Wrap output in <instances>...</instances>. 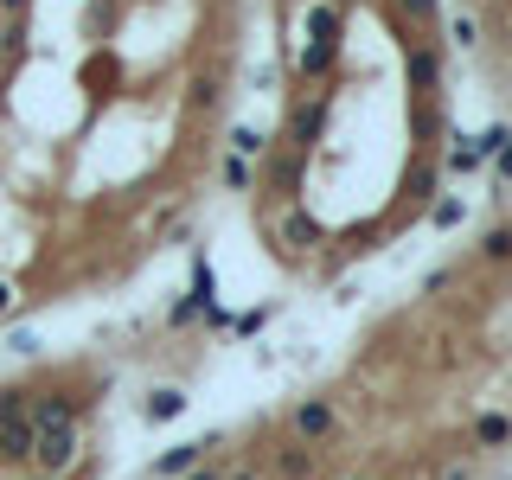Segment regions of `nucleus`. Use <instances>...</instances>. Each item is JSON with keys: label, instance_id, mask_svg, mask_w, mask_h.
<instances>
[{"label": "nucleus", "instance_id": "20", "mask_svg": "<svg viewBox=\"0 0 512 480\" xmlns=\"http://www.w3.org/2000/svg\"><path fill=\"white\" fill-rule=\"evenodd\" d=\"M506 141H512V128H506V122H493L487 135H474V154H480V160H493V154L506 148Z\"/></svg>", "mask_w": 512, "mask_h": 480}, {"label": "nucleus", "instance_id": "15", "mask_svg": "<svg viewBox=\"0 0 512 480\" xmlns=\"http://www.w3.org/2000/svg\"><path fill=\"white\" fill-rule=\"evenodd\" d=\"M250 154L263 160L269 154V135H263V128H250V122H237L231 128V160H250Z\"/></svg>", "mask_w": 512, "mask_h": 480}, {"label": "nucleus", "instance_id": "31", "mask_svg": "<svg viewBox=\"0 0 512 480\" xmlns=\"http://www.w3.org/2000/svg\"><path fill=\"white\" fill-rule=\"evenodd\" d=\"M13 308V282H0V314H7Z\"/></svg>", "mask_w": 512, "mask_h": 480}, {"label": "nucleus", "instance_id": "19", "mask_svg": "<svg viewBox=\"0 0 512 480\" xmlns=\"http://www.w3.org/2000/svg\"><path fill=\"white\" fill-rule=\"evenodd\" d=\"M32 404V391H26V384H0V423H13V416H20Z\"/></svg>", "mask_w": 512, "mask_h": 480}, {"label": "nucleus", "instance_id": "32", "mask_svg": "<svg viewBox=\"0 0 512 480\" xmlns=\"http://www.w3.org/2000/svg\"><path fill=\"white\" fill-rule=\"evenodd\" d=\"M0 13H26V0H0Z\"/></svg>", "mask_w": 512, "mask_h": 480}, {"label": "nucleus", "instance_id": "27", "mask_svg": "<svg viewBox=\"0 0 512 480\" xmlns=\"http://www.w3.org/2000/svg\"><path fill=\"white\" fill-rule=\"evenodd\" d=\"M448 282H455V276H448V269H429V276H423V295H442Z\"/></svg>", "mask_w": 512, "mask_h": 480}, {"label": "nucleus", "instance_id": "21", "mask_svg": "<svg viewBox=\"0 0 512 480\" xmlns=\"http://www.w3.org/2000/svg\"><path fill=\"white\" fill-rule=\"evenodd\" d=\"M461 212H468L461 199H436V205H429V224H436V231H448V224H461Z\"/></svg>", "mask_w": 512, "mask_h": 480}, {"label": "nucleus", "instance_id": "33", "mask_svg": "<svg viewBox=\"0 0 512 480\" xmlns=\"http://www.w3.org/2000/svg\"><path fill=\"white\" fill-rule=\"evenodd\" d=\"M26 480H52V474H26Z\"/></svg>", "mask_w": 512, "mask_h": 480}, {"label": "nucleus", "instance_id": "16", "mask_svg": "<svg viewBox=\"0 0 512 480\" xmlns=\"http://www.w3.org/2000/svg\"><path fill=\"white\" fill-rule=\"evenodd\" d=\"M480 263H512V224H493L480 237Z\"/></svg>", "mask_w": 512, "mask_h": 480}, {"label": "nucleus", "instance_id": "23", "mask_svg": "<svg viewBox=\"0 0 512 480\" xmlns=\"http://www.w3.org/2000/svg\"><path fill=\"white\" fill-rule=\"evenodd\" d=\"M448 39H455V45H461V52H474V45H480V26L468 20V13H461V20H455V26H448Z\"/></svg>", "mask_w": 512, "mask_h": 480}, {"label": "nucleus", "instance_id": "25", "mask_svg": "<svg viewBox=\"0 0 512 480\" xmlns=\"http://www.w3.org/2000/svg\"><path fill=\"white\" fill-rule=\"evenodd\" d=\"M448 167H455V173H474V167H480V154H474V141H461V148H455V154H448Z\"/></svg>", "mask_w": 512, "mask_h": 480}, {"label": "nucleus", "instance_id": "11", "mask_svg": "<svg viewBox=\"0 0 512 480\" xmlns=\"http://www.w3.org/2000/svg\"><path fill=\"white\" fill-rule=\"evenodd\" d=\"M320 128H327V103H308V109L295 116V128H288V135H295L288 148H295V154H308L314 141H320Z\"/></svg>", "mask_w": 512, "mask_h": 480}, {"label": "nucleus", "instance_id": "5", "mask_svg": "<svg viewBox=\"0 0 512 480\" xmlns=\"http://www.w3.org/2000/svg\"><path fill=\"white\" fill-rule=\"evenodd\" d=\"M32 429H71L77 423V397L71 391H32Z\"/></svg>", "mask_w": 512, "mask_h": 480}, {"label": "nucleus", "instance_id": "28", "mask_svg": "<svg viewBox=\"0 0 512 480\" xmlns=\"http://www.w3.org/2000/svg\"><path fill=\"white\" fill-rule=\"evenodd\" d=\"M180 480H224L218 468H192V474H180Z\"/></svg>", "mask_w": 512, "mask_h": 480}, {"label": "nucleus", "instance_id": "9", "mask_svg": "<svg viewBox=\"0 0 512 480\" xmlns=\"http://www.w3.org/2000/svg\"><path fill=\"white\" fill-rule=\"evenodd\" d=\"M205 448H212V442H180V448H167V455L154 461V474H167V480L192 474V468H199V461H205Z\"/></svg>", "mask_w": 512, "mask_h": 480}, {"label": "nucleus", "instance_id": "26", "mask_svg": "<svg viewBox=\"0 0 512 480\" xmlns=\"http://www.w3.org/2000/svg\"><path fill=\"white\" fill-rule=\"evenodd\" d=\"M224 186L244 192V186H250V160H224Z\"/></svg>", "mask_w": 512, "mask_h": 480}, {"label": "nucleus", "instance_id": "14", "mask_svg": "<svg viewBox=\"0 0 512 480\" xmlns=\"http://www.w3.org/2000/svg\"><path fill=\"white\" fill-rule=\"evenodd\" d=\"M436 135H442V109L436 103H416L410 109V141H416V148H429Z\"/></svg>", "mask_w": 512, "mask_h": 480}, {"label": "nucleus", "instance_id": "10", "mask_svg": "<svg viewBox=\"0 0 512 480\" xmlns=\"http://www.w3.org/2000/svg\"><path fill=\"white\" fill-rule=\"evenodd\" d=\"M512 442V416L506 410H480L474 416V448H506Z\"/></svg>", "mask_w": 512, "mask_h": 480}, {"label": "nucleus", "instance_id": "34", "mask_svg": "<svg viewBox=\"0 0 512 480\" xmlns=\"http://www.w3.org/2000/svg\"><path fill=\"white\" fill-rule=\"evenodd\" d=\"M359 480H378V474H359Z\"/></svg>", "mask_w": 512, "mask_h": 480}, {"label": "nucleus", "instance_id": "2", "mask_svg": "<svg viewBox=\"0 0 512 480\" xmlns=\"http://www.w3.org/2000/svg\"><path fill=\"white\" fill-rule=\"evenodd\" d=\"M288 429H295V442L320 448V442H333V436H340V416H333L327 397H301L295 416H288Z\"/></svg>", "mask_w": 512, "mask_h": 480}, {"label": "nucleus", "instance_id": "29", "mask_svg": "<svg viewBox=\"0 0 512 480\" xmlns=\"http://www.w3.org/2000/svg\"><path fill=\"white\" fill-rule=\"evenodd\" d=\"M500 173H506V180H512V141H506V148H500Z\"/></svg>", "mask_w": 512, "mask_h": 480}, {"label": "nucleus", "instance_id": "12", "mask_svg": "<svg viewBox=\"0 0 512 480\" xmlns=\"http://www.w3.org/2000/svg\"><path fill=\"white\" fill-rule=\"evenodd\" d=\"M333 58H340V45H333V39H308V45H301V58H295V71L301 77H327Z\"/></svg>", "mask_w": 512, "mask_h": 480}, {"label": "nucleus", "instance_id": "17", "mask_svg": "<svg viewBox=\"0 0 512 480\" xmlns=\"http://www.w3.org/2000/svg\"><path fill=\"white\" fill-rule=\"evenodd\" d=\"M173 416H186V391H154L148 397V423H173Z\"/></svg>", "mask_w": 512, "mask_h": 480}, {"label": "nucleus", "instance_id": "18", "mask_svg": "<svg viewBox=\"0 0 512 480\" xmlns=\"http://www.w3.org/2000/svg\"><path fill=\"white\" fill-rule=\"evenodd\" d=\"M308 32H314V39H333V45H340V7H308Z\"/></svg>", "mask_w": 512, "mask_h": 480}, {"label": "nucleus", "instance_id": "6", "mask_svg": "<svg viewBox=\"0 0 512 480\" xmlns=\"http://www.w3.org/2000/svg\"><path fill=\"white\" fill-rule=\"evenodd\" d=\"M320 237H327V231H320V218H308V212H288V218H282V244H288V256L314 250Z\"/></svg>", "mask_w": 512, "mask_h": 480}, {"label": "nucleus", "instance_id": "7", "mask_svg": "<svg viewBox=\"0 0 512 480\" xmlns=\"http://www.w3.org/2000/svg\"><path fill=\"white\" fill-rule=\"evenodd\" d=\"M186 301H192L199 314H212V308H218V269L205 263V256H192V288H186Z\"/></svg>", "mask_w": 512, "mask_h": 480}, {"label": "nucleus", "instance_id": "1", "mask_svg": "<svg viewBox=\"0 0 512 480\" xmlns=\"http://www.w3.org/2000/svg\"><path fill=\"white\" fill-rule=\"evenodd\" d=\"M77 455H84V436H77V423H71V429H39V436H32V461H26V468L64 480V474L77 468Z\"/></svg>", "mask_w": 512, "mask_h": 480}, {"label": "nucleus", "instance_id": "24", "mask_svg": "<svg viewBox=\"0 0 512 480\" xmlns=\"http://www.w3.org/2000/svg\"><path fill=\"white\" fill-rule=\"evenodd\" d=\"M7 352H20V359H32V352H39V333L13 327V333H7Z\"/></svg>", "mask_w": 512, "mask_h": 480}, {"label": "nucleus", "instance_id": "4", "mask_svg": "<svg viewBox=\"0 0 512 480\" xmlns=\"http://www.w3.org/2000/svg\"><path fill=\"white\" fill-rule=\"evenodd\" d=\"M269 474L276 480H320V455L308 442H276L269 448Z\"/></svg>", "mask_w": 512, "mask_h": 480}, {"label": "nucleus", "instance_id": "3", "mask_svg": "<svg viewBox=\"0 0 512 480\" xmlns=\"http://www.w3.org/2000/svg\"><path fill=\"white\" fill-rule=\"evenodd\" d=\"M404 77H410V96H416V103H436V90H442L436 45H404Z\"/></svg>", "mask_w": 512, "mask_h": 480}, {"label": "nucleus", "instance_id": "13", "mask_svg": "<svg viewBox=\"0 0 512 480\" xmlns=\"http://www.w3.org/2000/svg\"><path fill=\"white\" fill-rule=\"evenodd\" d=\"M301 167H308V154H295V148L276 154V160H269V186H276V192H295L301 186Z\"/></svg>", "mask_w": 512, "mask_h": 480}, {"label": "nucleus", "instance_id": "22", "mask_svg": "<svg viewBox=\"0 0 512 480\" xmlns=\"http://www.w3.org/2000/svg\"><path fill=\"white\" fill-rule=\"evenodd\" d=\"M397 7L410 13V26H436V13H442L436 0H397Z\"/></svg>", "mask_w": 512, "mask_h": 480}, {"label": "nucleus", "instance_id": "30", "mask_svg": "<svg viewBox=\"0 0 512 480\" xmlns=\"http://www.w3.org/2000/svg\"><path fill=\"white\" fill-rule=\"evenodd\" d=\"M224 480H263V474H256V468H231V474H224Z\"/></svg>", "mask_w": 512, "mask_h": 480}, {"label": "nucleus", "instance_id": "8", "mask_svg": "<svg viewBox=\"0 0 512 480\" xmlns=\"http://www.w3.org/2000/svg\"><path fill=\"white\" fill-rule=\"evenodd\" d=\"M436 180H442V173H436V160H429V154H416V160H410V173H404L410 205H429V199H436Z\"/></svg>", "mask_w": 512, "mask_h": 480}]
</instances>
